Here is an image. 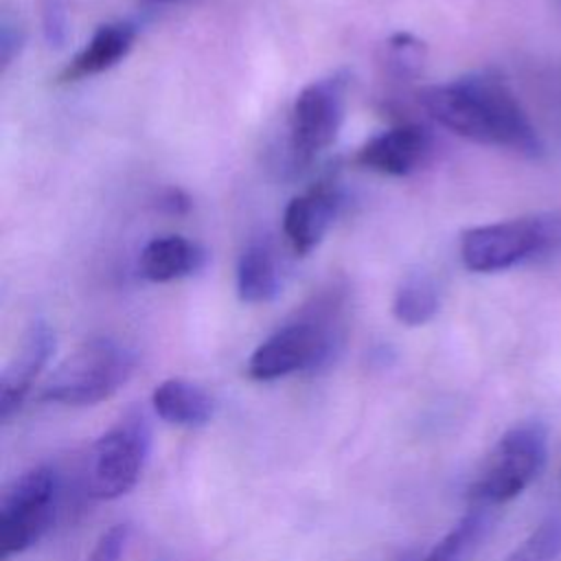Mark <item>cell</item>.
<instances>
[{"label":"cell","instance_id":"6da1fadb","mask_svg":"<svg viewBox=\"0 0 561 561\" xmlns=\"http://www.w3.org/2000/svg\"><path fill=\"white\" fill-rule=\"evenodd\" d=\"M421 107L443 127L478 145L526 158L543 153V142L513 88L491 70L471 72L419 92Z\"/></svg>","mask_w":561,"mask_h":561},{"label":"cell","instance_id":"7a4b0ae2","mask_svg":"<svg viewBox=\"0 0 561 561\" xmlns=\"http://www.w3.org/2000/svg\"><path fill=\"white\" fill-rule=\"evenodd\" d=\"M342 309L344 291L337 285L313 296L291 320L254 348L248 359V377L274 381L329 362L340 342Z\"/></svg>","mask_w":561,"mask_h":561},{"label":"cell","instance_id":"3957f363","mask_svg":"<svg viewBox=\"0 0 561 561\" xmlns=\"http://www.w3.org/2000/svg\"><path fill=\"white\" fill-rule=\"evenodd\" d=\"M557 252H561L559 213H535L484 224L465 230L460 237L465 267L480 274L502 272Z\"/></svg>","mask_w":561,"mask_h":561},{"label":"cell","instance_id":"277c9868","mask_svg":"<svg viewBox=\"0 0 561 561\" xmlns=\"http://www.w3.org/2000/svg\"><path fill=\"white\" fill-rule=\"evenodd\" d=\"M136 355L114 337H94L75 348L46 379L39 399L61 405H94L114 397L131 377Z\"/></svg>","mask_w":561,"mask_h":561},{"label":"cell","instance_id":"5b68a950","mask_svg":"<svg viewBox=\"0 0 561 561\" xmlns=\"http://www.w3.org/2000/svg\"><path fill=\"white\" fill-rule=\"evenodd\" d=\"M548 434L539 423L511 427L493 447L469 486L471 506L495 508L519 495L543 469Z\"/></svg>","mask_w":561,"mask_h":561},{"label":"cell","instance_id":"8992f818","mask_svg":"<svg viewBox=\"0 0 561 561\" xmlns=\"http://www.w3.org/2000/svg\"><path fill=\"white\" fill-rule=\"evenodd\" d=\"M348 75L337 70L307 83L289 114V153L294 167L311 164L340 134L346 114Z\"/></svg>","mask_w":561,"mask_h":561},{"label":"cell","instance_id":"52a82bcc","mask_svg":"<svg viewBox=\"0 0 561 561\" xmlns=\"http://www.w3.org/2000/svg\"><path fill=\"white\" fill-rule=\"evenodd\" d=\"M59 478L42 465L22 473L0 500V554L9 559L35 546L55 522Z\"/></svg>","mask_w":561,"mask_h":561},{"label":"cell","instance_id":"ba28073f","mask_svg":"<svg viewBox=\"0 0 561 561\" xmlns=\"http://www.w3.org/2000/svg\"><path fill=\"white\" fill-rule=\"evenodd\" d=\"M151 427L142 412L121 416L92 447L90 493L99 500H116L129 493L149 458Z\"/></svg>","mask_w":561,"mask_h":561},{"label":"cell","instance_id":"9c48e42d","mask_svg":"<svg viewBox=\"0 0 561 561\" xmlns=\"http://www.w3.org/2000/svg\"><path fill=\"white\" fill-rule=\"evenodd\" d=\"M434 149L430 129L419 123H403L368 138L355 153V164L381 175H410L421 169Z\"/></svg>","mask_w":561,"mask_h":561},{"label":"cell","instance_id":"30bf717a","mask_svg":"<svg viewBox=\"0 0 561 561\" xmlns=\"http://www.w3.org/2000/svg\"><path fill=\"white\" fill-rule=\"evenodd\" d=\"M342 204V195L333 182H318L296 195L283 215V232L294 254H309L331 228Z\"/></svg>","mask_w":561,"mask_h":561},{"label":"cell","instance_id":"8fae6325","mask_svg":"<svg viewBox=\"0 0 561 561\" xmlns=\"http://www.w3.org/2000/svg\"><path fill=\"white\" fill-rule=\"evenodd\" d=\"M53 351H55V333L46 322H35L0 377V419L2 421H9L20 410L35 379L48 364Z\"/></svg>","mask_w":561,"mask_h":561},{"label":"cell","instance_id":"7c38bea8","mask_svg":"<svg viewBox=\"0 0 561 561\" xmlns=\"http://www.w3.org/2000/svg\"><path fill=\"white\" fill-rule=\"evenodd\" d=\"M136 39V26L129 22L101 24L90 42L59 72L61 83H72L85 77L101 75L125 59Z\"/></svg>","mask_w":561,"mask_h":561},{"label":"cell","instance_id":"4fadbf2b","mask_svg":"<svg viewBox=\"0 0 561 561\" xmlns=\"http://www.w3.org/2000/svg\"><path fill=\"white\" fill-rule=\"evenodd\" d=\"M204 259L206 254L195 241L182 234H164L142 248L138 267L151 283H171L195 274L204 265Z\"/></svg>","mask_w":561,"mask_h":561},{"label":"cell","instance_id":"5bb4252c","mask_svg":"<svg viewBox=\"0 0 561 561\" xmlns=\"http://www.w3.org/2000/svg\"><path fill=\"white\" fill-rule=\"evenodd\" d=\"M151 405L162 421L180 427L206 425L215 414L213 397L182 377L160 381L151 392Z\"/></svg>","mask_w":561,"mask_h":561},{"label":"cell","instance_id":"9a60e30c","mask_svg":"<svg viewBox=\"0 0 561 561\" xmlns=\"http://www.w3.org/2000/svg\"><path fill=\"white\" fill-rule=\"evenodd\" d=\"M280 267L270 241L259 239L245 245L237 263V294L243 302L261 305L280 291Z\"/></svg>","mask_w":561,"mask_h":561},{"label":"cell","instance_id":"2e32d148","mask_svg":"<svg viewBox=\"0 0 561 561\" xmlns=\"http://www.w3.org/2000/svg\"><path fill=\"white\" fill-rule=\"evenodd\" d=\"M440 307V296L434 278L423 272L414 270L405 274L401 285L394 291L392 313L405 327H421L430 322Z\"/></svg>","mask_w":561,"mask_h":561},{"label":"cell","instance_id":"e0dca14e","mask_svg":"<svg viewBox=\"0 0 561 561\" xmlns=\"http://www.w3.org/2000/svg\"><path fill=\"white\" fill-rule=\"evenodd\" d=\"M489 511L484 506H471L469 513L423 557V561H465L484 537L489 528Z\"/></svg>","mask_w":561,"mask_h":561},{"label":"cell","instance_id":"ac0fdd59","mask_svg":"<svg viewBox=\"0 0 561 561\" xmlns=\"http://www.w3.org/2000/svg\"><path fill=\"white\" fill-rule=\"evenodd\" d=\"M561 552V524L548 519L537 526L508 557L502 561H554Z\"/></svg>","mask_w":561,"mask_h":561},{"label":"cell","instance_id":"d6986e66","mask_svg":"<svg viewBox=\"0 0 561 561\" xmlns=\"http://www.w3.org/2000/svg\"><path fill=\"white\" fill-rule=\"evenodd\" d=\"M425 59V46L416 37L408 33H397L388 42V55H386V66L392 77L403 79L414 77Z\"/></svg>","mask_w":561,"mask_h":561},{"label":"cell","instance_id":"ffe728a7","mask_svg":"<svg viewBox=\"0 0 561 561\" xmlns=\"http://www.w3.org/2000/svg\"><path fill=\"white\" fill-rule=\"evenodd\" d=\"M42 31L50 48H61L68 39V7L66 0L42 2Z\"/></svg>","mask_w":561,"mask_h":561},{"label":"cell","instance_id":"44dd1931","mask_svg":"<svg viewBox=\"0 0 561 561\" xmlns=\"http://www.w3.org/2000/svg\"><path fill=\"white\" fill-rule=\"evenodd\" d=\"M129 541V524L110 526L94 543L85 561H121Z\"/></svg>","mask_w":561,"mask_h":561},{"label":"cell","instance_id":"7402d4cb","mask_svg":"<svg viewBox=\"0 0 561 561\" xmlns=\"http://www.w3.org/2000/svg\"><path fill=\"white\" fill-rule=\"evenodd\" d=\"M24 46V26L20 24L18 18L11 13H2L0 18V66L7 70L11 61L20 55Z\"/></svg>","mask_w":561,"mask_h":561},{"label":"cell","instance_id":"603a6c76","mask_svg":"<svg viewBox=\"0 0 561 561\" xmlns=\"http://www.w3.org/2000/svg\"><path fill=\"white\" fill-rule=\"evenodd\" d=\"M160 208L169 215H184L191 208V199L184 191L180 188H167L160 195Z\"/></svg>","mask_w":561,"mask_h":561},{"label":"cell","instance_id":"cb8c5ba5","mask_svg":"<svg viewBox=\"0 0 561 561\" xmlns=\"http://www.w3.org/2000/svg\"><path fill=\"white\" fill-rule=\"evenodd\" d=\"M145 4H173V2H182V0H140Z\"/></svg>","mask_w":561,"mask_h":561}]
</instances>
